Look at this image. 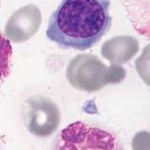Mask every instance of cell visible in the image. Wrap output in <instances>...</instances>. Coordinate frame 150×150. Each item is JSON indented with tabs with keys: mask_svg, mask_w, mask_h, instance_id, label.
<instances>
[{
	"mask_svg": "<svg viewBox=\"0 0 150 150\" xmlns=\"http://www.w3.org/2000/svg\"><path fill=\"white\" fill-rule=\"evenodd\" d=\"M110 0H62L50 18L47 38L64 50L90 49L110 29Z\"/></svg>",
	"mask_w": 150,
	"mask_h": 150,
	"instance_id": "6da1fadb",
	"label": "cell"
},
{
	"mask_svg": "<svg viewBox=\"0 0 150 150\" xmlns=\"http://www.w3.org/2000/svg\"><path fill=\"white\" fill-rule=\"evenodd\" d=\"M52 150H125L113 131L95 123L76 121L54 139Z\"/></svg>",
	"mask_w": 150,
	"mask_h": 150,
	"instance_id": "7a4b0ae2",
	"label": "cell"
},
{
	"mask_svg": "<svg viewBox=\"0 0 150 150\" xmlns=\"http://www.w3.org/2000/svg\"><path fill=\"white\" fill-rule=\"evenodd\" d=\"M23 115L27 129L38 138L52 135L60 122L58 108L52 101L44 97L30 98L25 102Z\"/></svg>",
	"mask_w": 150,
	"mask_h": 150,
	"instance_id": "3957f363",
	"label": "cell"
},
{
	"mask_svg": "<svg viewBox=\"0 0 150 150\" xmlns=\"http://www.w3.org/2000/svg\"><path fill=\"white\" fill-rule=\"evenodd\" d=\"M40 11L35 6H25L10 18L6 26L7 36L15 42L30 38L40 25Z\"/></svg>",
	"mask_w": 150,
	"mask_h": 150,
	"instance_id": "277c9868",
	"label": "cell"
},
{
	"mask_svg": "<svg viewBox=\"0 0 150 150\" xmlns=\"http://www.w3.org/2000/svg\"><path fill=\"white\" fill-rule=\"evenodd\" d=\"M13 47L10 40L0 31V86L11 73Z\"/></svg>",
	"mask_w": 150,
	"mask_h": 150,
	"instance_id": "5b68a950",
	"label": "cell"
},
{
	"mask_svg": "<svg viewBox=\"0 0 150 150\" xmlns=\"http://www.w3.org/2000/svg\"><path fill=\"white\" fill-rule=\"evenodd\" d=\"M0 10H1V0H0Z\"/></svg>",
	"mask_w": 150,
	"mask_h": 150,
	"instance_id": "8992f818",
	"label": "cell"
}]
</instances>
